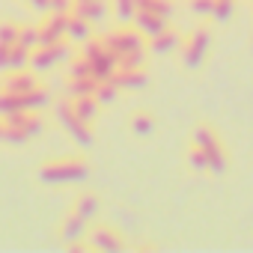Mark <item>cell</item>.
Returning <instances> with one entry per match:
<instances>
[{
	"instance_id": "6da1fadb",
	"label": "cell",
	"mask_w": 253,
	"mask_h": 253,
	"mask_svg": "<svg viewBox=\"0 0 253 253\" xmlns=\"http://www.w3.org/2000/svg\"><path fill=\"white\" fill-rule=\"evenodd\" d=\"M146 42H149V39H146L137 27H131V24H122V27H116V30H110V33L104 36V45L116 54L119 69L143 66V60H146V54H149Z\"/></svg>"
},
{
	"instance_id": "7a4b0ae2",
	"label": "cell",
	"mask_w": 253,
	"mask_h": 253,
	"mask_svg": "<svg viewBox=\"0 0 253 253\" xmlns=\"http://www.w3.org/2000/svg\"><path fill=\"white\" fill-rule=\"evenodd\" d=\"M86 176H89V167L81 158H57L39 170V179L45 185H72V182H84Z\"/></svg>"
},
{
	"instance_id": "3957f363",
	"label": "cell",
	"mask_w": 253,
	"mask_h": 253,
	"mask_svg": "<svg viewBox=\"0 0 253 253\" xmlns=\"http://www.w3.org/2000/svg\"><path fill=\"white\" fill-rule=\"evenodd\" d=\"M57 119H60V125H63V128H66V131L75 137V143H78V146H89V143H92L89 122H84V119L75 113V107H72V98L57 104Z\"/></svg>"
},
{
	"instance_id": "277c9868",
	"label": "cell",
	"mask_w": 253,
	"mask_h": 253,
	"mask_svg": "<svg viewBox=\"0 0 253 253\" xmlns=\"http://www.w3.org/2000/svg\"><path fill=\"white\" fill-rule=\"evenodd\" d=\"M209 45H211V33L206 27H197L185 42H182V63L188 69L203 66V60L209 57Z\"/></svg>"
},
{
	"instance_id": "5b68a950",
	"label": "cell",
	"mask_w": 253,
	"mask_h": 253,
	"mask_svg": "<svg viewBox=\"0 0 253 253\" xmlns=\"http://www.w3.org/2000/svg\"><path fill=\"white\" fill-rule=\"evenodd\" d=\"M69 57V48H66V39L63 42H54V45H39L30 51V69L33 72H48L54 69L60 60Z\"/></svg>"
},
{
	"instance_id": "8992f818",
	"label": "cell",
	"mask_w": 253,
	"mask_h": 253,
	"mask_svg": "<svg viewBox=\"0 0 253 253\" xmlns=\"http://www.w3.org/2000/svg\"><path fill=\"white\" fill-rule=\"evenodd\" d=\"M39 36H42V45H54V42L69 39V15L45 12V18L39 21Z\"/></svg>"
},
{
	"instance_id": "52a82bcc",
	"label": "cell",
	"mask_w": 253,
	"mask_h": 253,
	"mask_svg": "<svg viewBox=\"0 0 253 253\" xmlns=\"http://www.w3.org/2000/svg\"><path fill=\"white\" fill-rule=\"evenodd\" d=\"M86 247L89 250H122L125 238L113 226H95V229L86 232Z\"/></svg>"
},
{
	"instance_id": "ba28073f",
	"label": "cell",
	"mask_w": 253,
	"mask_h": 253,
	"mask_svg": "<svg viewBox=\"0 0 253 253\" xmlns=\"http://www.w3.org/2000/svg\"><path fill=\"white\" fill-rule=\"evenodd\" d=\"M182 33L179 30H173V27H167V30H161L158 36H152L149 42H146V48H149V54H158V57H164V54H173V51H182Z\"/></svg>"
},
{
	"instance_id": "9c48e42d",
	"label": "cell",
	"mask_w": 253,
	"mask_h": 253,
	"mask_svg": "<svg viewBox=\"0 0 253 253\" xmlns=\"http://www.w3.org/2000/svg\"><path fill=\"white\" fill-rule=\"evenodd\" d=\"M39 84H36V78H33V69H15V72H9L6 75V81H3V86L0 89H6V92H12V95H27L30 89H36Z\"/></svg>"
},
{
	"instance_id": "30bf717a",
	"label": "cell",
	"mask_w": 253,
	"mask_h": 253,
	"mask_svg": "<svg viewBox=\"0 0 253 253\" xmlns=\"http://www.w3.org/2000/svg\"><path fill=\"white\" fill-rule=\"evenodd\" d=\"M119 89H143L149 84V75L143 66H134V69H116V75L110 78Z\"/></svg>"
},
{
	"instance_id": "8fae6325",
	"label": "cell",
	"mask_w": 253,
	"mask_h": 253,
	"mask_svg": "<svg viewBox=\"0 0 253 253\" xmlns=\"http://www.w3.org/2000/svg\"><path fill=\"white\" fill-rule=\"evenodd\" d=\"M89 220H84L81 214H69L66 220H63V226H60V235H63V241H69V244H81L84 238H86V232H89V226H86Z\"/></svg>"
},
{
	"instance_id": "7c38bea8",
	"label": "cell",
	"mask_w": 253,
	"mask_h": 253,
	"mask_svg": "<svg viewBox=\"0 0 253 253\" xmlns=\"http://www.w3.org/2000/svg\"><path fill=\"white\" fill-rule=\"evenodd\" d=\"M146 39H152V36H158L161 30H167L170 27V18H161V15H155V12H137V18L131 21Z\"/></svg>"
},
{
	"instance_id": "4fadbf2b",
	"label": "cell",
	"mask_w": 253,
	"mask_h": 253,
	"mask_svg": "<svg viewBox=\"0 0 253 253\" xmlns=\"http://www.w3.org/2000/svg\"><path fill=\"white\" fill-rule=\"evenodd\" d=\"M191 143H194V146H200L206 155H209V152L223 149V143H220V137H217V131L211 128V125H197L194 134H191Z\"/></svg>"
},
{
	"instance_id": "5bb4252c",
	"label": "cell",
	"mask_w": 253,
	"mask_h": 253,
	"mask_svg": "<svg viewBox=\"0 0 253 253\" xmlns=\"http://www.w3.org/2000/svg\"><path fill=\"white\" fill-rule=\"evenodd\" d=\"M104 12H107V0H78L75 3V15H81V18H86L92 24L101 21Z\"/></svg>"
},
{
	"instance_id": "9a60e30c",
	"label": "cell",
	"mask_w": 253,
	"mask_h": 253,
	"mask_svg": "<svg viewBox=\"0 0 253 253\" xmlns=\"http://www.w3.org/2000/svg\"><path fill=\"white\" fill-rule=\"evenodd\" d=\"M98 78L84 75V78H69V98H81V95H95L98 89Z\"/></svg>"
},
{
	"instance_id": "2e32d148",
	"label": "cell",
	"mask_w": 253,
	"mask_h": 253,
	"mask_svg": "<svg viewBox=\"0 0 253 253\" xmlns=\"http://www.w3.org/2000/svg\"><path fill=\"white\" fill-rule=\"evenodd\" d=\"M72 107H75V113L84 119V122H95V116H98V98L95 95H81V98H72Z\"/></svg>"
},
{
	"instance_id": "e0dca14e",
	"label": "cell",
	"mask_w": 253,
	"mask_h": 253,
	"mask_svg": "<svg viewBox=\"0 0 253 253\" xmlns=\"http://www.w3.org/2000/svg\"><path fill=\"white\" fill-rule=\"evenodd\" d=\"M92 39V21L81 18V15H69V42H86Z\"/></svg>"
},
{
	"instance_id": "ac0fdd59",
	"label": "cell",
	"mask_w": 253,
	"mask_h": 253,
	"mask_svg": "<svg viewBox=\"0 0 253 253\" xmlns=\"http://www.w3.org/2000/svg\"><path fill=\"white\" fill-rule=\"evenodd\" d=\"M98 209H101L98 197L86 191V194H81V197L75 200V209H72V211H75V214H81L84 220H92V217H98Z\"/></svg>"
},
{
	"instance_id": "d6986e66",
	"label": "cell",
	"mask_w": 253,
	"mask_h": 253,
	"mask_svg": "<svg viewBox=\"0 0 253 253\" xmlns=\"http://www.w3.org/2000/svg\"><path fill=\"white\" fill-rule=\"evenodd\" d=\"M110 6H113L116 18H119L122 24H131V21L137 18V12H140V3H137V0H110Z\"/></svg>"
},
{
	"instance_id": "ffe728a7",
	"label": "cell",
	"mask_w": 253,
	"mask_h": 253,
	"mask_svg": "<svg viewBox=\"0 0 253 253\" xmlns=\"http://www.w3.org/2000/svg\"><path fill=\"white\" fill-rule=\"evenodd\" d=\"M21 98H24V110H36V113L51 104V92H48L45 86H36V89H30V92L21 95Z\"/></svg>"
},
{
	"instance_id": "44dd1931",
	"label": "cell",
	"mask_w": 253,
	"mask_h": 253,
	"mask_svg": "<svg viewBox=\"0 0 253 253\" xmlns=\"http://www.w3.org/2000/svg\"><path fill=\"white\" fill-rule=\"evenodd\" d=\"M131 131H134L137 137L152 134V131H155V116H152V113H146V110L134 113V116H131Z\"/></svg>"
},
{
	"instance_id": "7402d4cb",
	"label": "cell",
	"mask_w": 253,
	"mask_h": 253,
	"mask_svg": "<svg viewBox=\"0 0 253 253\" xmlns=\"http://www.w3.org/2000/svg\"><path fill=\"white\" fill-rule=\"evenodd\" d=\"M18 45H24L27 51L39 48V45H42V36H39V24H27V27H21V30H18Z\"/></svg>"
},
{
	"instance_id": "603a6c76",
	"label": "cell",
	"mask_w": 253,
	"mask_h": 253,
	"mask_svg": "<svg viewBox=\"0 0 253 253\" xmlns=\"http://www.w3.org/2000/svg\"><path fill=\"white\" fill-rule=\"evenodd\" d=\"M188 164H191L194 173H209V155L194 143H191V152H188Z\"/></svg>"
},
{
	"instance_id": "cb8c5ba5",
	"label": "cell",
	"mask_w": 253,
	"mask_h": 253,
	"mask_svg": "<svg viewBox=\"0 0 253 253\" xmlns=\"http://www.w3.org/2000/svg\"><path fill=\"white\" fill-rule=\"evenodd\" d=\"M116 95H119V86H116L113 81H101V84H98V89H95L98 104H113V101H116Z\"/></svg>"
},
{
	"instance_id": "d4e9b609",
	"label": "cell",
	"mask_w": 253,
	"mask_h": 253,
	"mask_svg": "<svg viewBox=\"0 0 253 253\" xmlns=\"http://www.w3.org/2000/svg\"><path fill=\"white\" fill-rule=\"evenodd\" d=\"M232 15H235L232 0H214V12H211V18H214V21H229Z\"/></svg>"
},
{
	"instance_id": "484cf974",
	"label": "cell",
	"mask_w": 253,
	"mask_h": 253,
	"mask_svg": "<svg viewBox=\"0 0 253 253\" xmlns=\"http://www.w3.org/2000/svg\"><path fill=\"white\" fill-rule=\"evenodd\" d=\"M18 30L21 27H15V24H0V42L3 45H18Z\"/></svg>"
},
{
	"instance_id": "4316f807",
	"label": "cell",
	"mask_w": 253,
	"mask_h": 253,
	"mask_svg": "<svg viewBox=\"0 0 253 253\" xmlns=\"http://www.w3.org/2000/svg\"><path fill=\"white\" fill-rule=\"evenodd\" d=\"M191 12H194V15H203V18H211L214 0H191Z\"/></svg>"
},
{
	"instance_id": "83f0119b",
	"label": "cell",
	"mask_w": 253,
	"mask_h": 253,
	"mask_svg": "<svg viewBox=\"0 0 253 253\" xmlns=\"http://www.w3.org/2000/svg\"><path fill=\"white\" fill-rule=\"evenodd\" d=\"M75 3H78V0H51L48 12H63V15H72V12H75Z\"/></svg>"
},
{
	"instance_id": "f1b7e54d",
	"label": "cell",
	"mask_w": 253,
	"mask_h": 253,
	"mask_svg": "<svg viewBox=\"0 0 253 253\" xmlns=\"http://www.w3.org/2000/svg\"><path fill=\"white\" fill-rule=\"evenodd\" d=\"M9 54H12V45L0 42V72H9Z\"/></svg>"
}]
</instances>
